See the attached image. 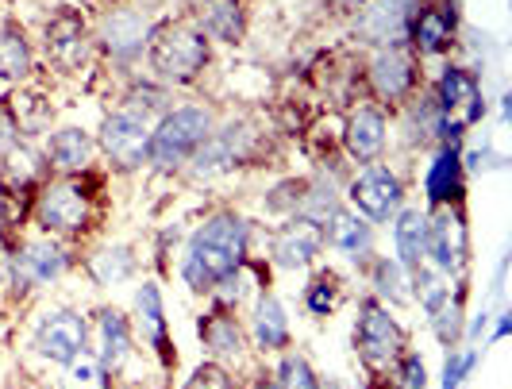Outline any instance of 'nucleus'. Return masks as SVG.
<instances>
[{
  "label": "nucleus",
  "mask_w": 512,
  "mask_h": 389,
  "mask_svg": "<svg viewBox=\"0 0 512 389\" xmlns=\"http://www.w3.org/2000/svg\"><path fill=\"white\" fill-rule=\"evenodd\" d=\"M243 259H247V224L235 212H220L193 235L181 274L197 293H208L224 274L239 270Z\"/></svg>",
  "instance_id": "obj_1"
},
{
  "label": "nucleus",
  "mask_w": 512,
  "mask_h": 389,
  "mask_svg": "<svg viewBox=\"0 0 512 389\" xmlns=\"http://www.w3.org/2000/svg\"><path fill=\"white\" fill-rule=\"evenodd\" d=\"M151 62L166 81H193L208 66L205 31L189 24H170L151 35Z\"/></svg>",
  "instance_id": "obj_2"
},
{
  "label": "nucleus",
  "mask_w": 512,
  "mask_h": 389,
  "mask_svg": "<svg viewBox=\"0 0 512 389\" xmlns=\"http://www.w3.org/2000/svg\"><path fill=\"white\" fill-rule=\"evenodd\" d=\"M208 135H212V116L205 108H178V112L162 116L158 131L151 135V155L147 158L158 170H178Z\"/></svg>",
  "instance_id": "obj_3"
},
{
  "label": "nucleus",
  "mask_w": 512,
  "mask_h": 389,
  "mask_svg": "<svg viewBox=\"0 0 512 389\" xmlns=\"http://www.w3.org/2000/svg\"><path fill=\"white\" fill-rule=\"evenodd\" d=\"M35 351L51 363L70 366L85 351V320L70 309H54L35 328Z\"/></svg>",
  "instance_id": "obj_4"
},
{
  "label": "nucleus",
  "mask_w": 512,
  "mask_h": 389,
  "mask_svg": "<svg viewBox=\"0 0 512 389\" xmlns=\"http://www.w3.org/2000/svg\"><path fill=\"white\" fill-rule=\"evenodd\" d=\"M101 147L120 170H135V166H143V158L151 155V131H147V124L139 116L120 112V116L104 120Z\"/></svg>",
  "instance_id": "obj_5"
},
{
  "label": "nucleus",
  "mask_w": 512,
  "mask_h": 389,
  "mask_svg": "<svg viewBox=\"0 0 512 389\" xmlns=\"http://www.w3.org/2000/svg\"><path fill=\"white\" fill-rule=\"evenodd\" d=\"M359 351L370 366H389L401 351V328L378 301H362L359 309Z\"/></svg>",
  "instance_id": "obj_6"
},
{
  "label": "nucleus",
  "mask_w": 512,
  "mask_h": 389,
  "mask_svg": "<svg viewBox=\"0 0 512 389\" xmlns=\"http://www.w3.org/2000/svg\"><path fill=\"white\" fill-rule=\"evenodd\" d=\"M85 216H89V197L74 182L47 185L43 197H39V208H35V220L51 232H81Z\"/></svg>",
  "instance_id": "obj_7"
},
{
  "label": "nucleus",
  "mask_w": 512,
  "mask_h": 389,
  "mask_svg": "<svg viewBox=\"0 0 512 389\" xmlns=\"http://www.w3.org/2000/svg\"><path fill=\"white\" fill-rule=\"evenodd\" d=\"M424 259L436 262L439 274H451L466 262V228L462 216L451 208H439L436 216H428V247Z\"/></svg>",
  "instance_id": "obj_8"
},
{
  "label": "nucleus",
  "mask_w": 512,
  "mask_h": 389,
  "mask_svg": "<svg viewBox=\"0 0 512 389\" xmlns=\"http://www.w3.org/2000/svg\"><path fill=\"white\" fill-rule=\"evenodd\" d=\"M401 197H405V189H401V182H397L385 166H370L366 174H359V182L351 185V201H355V208H359L362 216H370V220H389V216H397Z\"/></svg>",
  "instance_id": "obj_9"
},
{
  "label": "nucleus",
  "mask_w": 512,
  "mask_h": 389,
  "mask_svg": "<svg viewBox=\"0 0 512 389\" xmlns=\"http://www.w3.org/2000/svg\"><path fill=\"white\" fill-rule=\"evenodd\" d=\"M62 270H66V255H62L54 243H47V239L27 243L24 251H20V259H16L20 293H24V286H47V282H54Z\"/></svg>",
  "instance_id": "obj_10"
},
{
  "label": "nucleus",
  "mask_w": 512,
  "mask_h": 389,
  "mask_svg": "<svg viewBox=\"0 0 512 389\" xmlns=\"http://www.w3.org/2000/svg\"><path fill=\"white\" fill-rule=\"evenodd\" d=\"M439 108L443 112H462V124H474L482 112H486V104H482V93H478V81L470 78L466 70H447L443 78H439Z\"/></svg>",
  "instance_id": "obj_11"
},
{
  "label": "nucleus",
  "mask_w": 512,
  "mask_h": 389,
  "mask_svg": "<svg viewBox=\"0 0 512 389\" xmlns=\"http://www.w3.org/2000/svg\"><path fill=\"white\" fill-rule=\"evenodd\" d=\"M393 243H397V262H401L405 270H420V262H424V247H428V216H424L420 208H405V212H397Z\"/></svg>",
  "instance_id": "obj_12"
},
{
  "label": "nucleus",
  "mask_w": 512,
  "mask_h": 389,
  "mask_svg": "<svg viewBox=\"0 0 512 389\" xmlns=\"http://www.w3.org/2000/svg\"><path fill=\"white\" fill-rule=\"evenodd\" d=\"M320 243H324V235L316 232V224H293V228H285L278 239H274V262L285 266V270H297V266H308V262L316 259V251H320Z\"/></svg>",
  "instance_id": "obj_13"
},
{
  "label": "nucleus",
  "mask_w": 512,
  "mask_h": 389,
  "mask_svg": "<svg viewBox=\"0 0 512 389\" xmlns=\"http://www.w3.org/2000/svg\"><path fill=\"white\" fill-rule=\"evenodd\" d=\"M385 147V120L382 112H374V108H359L355 116H351V124H347V151L359 158V162H370V158H378Z\"/></svg>",
  "instance_id": "obj_14"
},
{
  "label": "nucleus",
  "mask_w": 512,
  "mask_h": 389,
  "mask_svg": "<svg viewBox=\"0 0 512 389\" xmlns=\"http://www.w3.org/2000/svg\"><path fill=\"white\" fill-rule=\"evenodd\" d=\"M370 78L378 85V93L389 97V101H401L405 93L412 89V62L409 54H401L397 47H389L374 58V66H370Z\"/></svg>",
  "instance_id": "obj_15"
},
{
  "label": "nucleus",
  "mask_w": 512,
  "mask_h": 389,
  "mask_svg": "<svg viewBox=\"0 0 512 389\" xmlns=\"http://www.w3.org/2000/svg\"><path fill=\"white\" fill-rule=\"evenodd\" d=\"M409 24V0H382L362 16V35H370L374 43H401Z\"/></svg>",
  "instance_id": "obj_16"
},
{
  "label": "nucleus",
  "mask_w": 512,
  "mask_h": 389,
  "mask_svg": "<svg viewBox=\"0 0 512 389\" xmlns=\"http://www.w3.org/2000/svg\"><path fill=\"white\" fill-rule=\"evenodd\" d=\"M328 224H332V228H328V247H332V251L347 255V259H362V255L370 251L374 232L366 228V220L351 216V212H335Z\"/></svg>",
  "instance_id": "obj_17"
},
{
  "label": "nucleus",
  "mask_w": 512,
  "mask_h": 389,
  "mask_svg": "<svg viewBox=\"0 0 512 389\" xmlns=\"http://www.w3.org/2000/svg\"><path fill=\"white\" fill-rule=\"evenodd\" d=\"M131 355V328L124 312L104 309L101 312V366L104 370H120Z\"/></svg>",
  "instance_id": "obj_18"
},
{
  "label": "nucleus",
  "mask_w": 512,
  "mask_h": 389,
  "mask_svg": "<svg viewBox=\"0 0 512 389\" xmlns=\"http://www.w3.org/2000/svg\"><path fill=\"white\" fill-rule=\"evenodd\" d=\"M255 339L262 351H278L289 343V320H285L282 301L274 293H262L255 309Z\"/></svg>",
  "instance_id": "obj_19"
},
{
  "label": "nucleus",
  "mask_w": 512,
  "mask_h": 389,
  "mask_svg": "<svg viewBox=\"0 0 512 389\" xmlns=\"http://www.w3.org/2000/svg\"><path fill=\"white\" fill-rule=\"evenodd\" d=\"M189 158H193V174L197 178H216V174H228L231 166L239 162V151H235V139L228 131V135H208Z\"/></svg>",
  "instance_id": "obj_20"
},
{
  "label": "nucleus",
  "mask_w": 512,
  "mask_h": 389,
  "mask_svg": "<svg viewBox=\"0 0 512 389\" xmlns=\"http://www.w3.org/2000/svg\"><path fill=\"white\" fill-rule=\"evenodd\" d=\"M201 27L220 43H235L243 35V0H205L201 4Z\"/></svg>",
  "instance_id": "obj_21"
},
{
  "label": "nucleus",
  "mask_w": 512,
  "mask_h": 389,
  "mask_svg": "<svg viewBox=\"0 0 512 389\" xmlns=\"http://www.w3.org/2000/svg\"><path fill=\"white\" fill-rule=\"evenodd\" d=\"M47 155H51L58 170H81L89 162V155H93V143H89V135L81 128H62L58 135H51Z\"/></svg>",
  "instance_id": "obj_22"
},
{
  "label": "nucleus",
  "mask_w": 512,
  "mask_h": 389,
  "mask_svg": "<svg viewBox=\"0 0 512 389\" xmlns=\"http://www.w3.org/2000/svg\"><path fill=\"white\" fill-rule=\"evenodd\" d=\"M201 339L212 355L220 359H239L243 355V336H239V324L228 316H205L201 320Z\"/></svg>",
  "instance_id": "obj_23"
},
{
  "label": "nucleus",
  "mask_w": 512,
  "mask_h": 389,
  "mask_svg": "<svg viewBox=\"0 0 512 389\" xmlns=\"http://www.w3.org/2000/svg\"><path fill=\"white\" fill-rule=\"evenodd\" d=\"M147 39V24L135 12H112V20L104 24V43L116 54H131L143 47Z\"/></svg>",
  "instance_id": "obj_24"
},
{
  "label": "nucleus",
  "mask_w": 512,
  "mask_h": 389,
  "mask_svg": "<svg viewBox=\"0 0 512 389\" xmlns=\"http://www.w3.org/2000/svg\"><path fill=\"white\" fill-rule=\"evenodd\" d=\"M459 155L447 147V151H439L436 166L428 170V197L436 201V205H447L451 197H459Z\"/></svg>",
  "instance_id": "obj_25"
},
{
  "label": "nucleus",
  "mask_w": 512,
  "mask_h": 389,
  "mask_svg": "<svg viewBox=\"0 0 512 389\" xmlns=\"http://www.w3.org/2000/svg\"><path fill=\"white\" fill-rule=\"evenodd\" d=\"M31 70V47H27L24 31L20 27H4L0 31V74L12 81L27 78Z\"/></svg>",
  "instance_id": "obj_26"
},
{
  "label": "nucleus",
  "mask_w": 512,
  "mask_h": 389,
  "mask_svg": "<svg viewBox=\"0 0 512 389\" xmlns=\"http://www.w3.org/2000/svg\"><path fill=\"white\" fill-rule=\"evenodd\" d=\"M135 309H139V320H143V332L166 347V312H162V293L154 282H143V289L135 293Z\"/></svg>",
  "instance_id": "obj_27"
},
{
  "label": "nucleus",
  "mask_w": 512,
  "mask_h": 389,
  "mask_svg": "<svg viewBox=\"0 0 512 389\" xmlns=\"http://www.w3.org/2000/svg\"><path fill=\"white\" fill-rule=\"evenodd\" d=\"M89 270H93V278H97L101 286H116V282L131 278L135 259H131L128 247H108V251H101L97 259L89 262Z\"/></svg>",
  "instance_id": "obj_28"
},
{
  "label": "nucleus",
  "mask_w": 512,
  "mask_h": 389,
  "mask_svg": "<svg viewBox=\"0 0 512 389\" xmlns=\"http://www.w3.org/2000/svg\"><path fill=\"white\" fill-rule=\"evenodd\" d=\"M412 39H416V47L428 54L443 51L447 43H451V20L443 16V12H424L416 24H412Z\"/></svg>",
  "instance_id": "obj_29"
},
{
  "label": "nucleus",
  "mask_w": 512,
  "mask_h": 389,
  "mask_svg": "<svg viewBox=\"0 0 512 389\" xmlns=\"http://www.w3.org/2000/svg\"><path fill=\"white\" fill-rule=\"evenodd\" d=\"M335 212H339V205H335V193L328 189V185H312L308 189V197L301 201V216H305L308 224H328Z\"/></svg>",
  "instance_id": "obj_30"
},
{
  "label": "nucleus",
  "mask_w": 512,
  "mask_h": 389,
  "mask_svg": "<svg viewBox=\"0 0 512 389\" xmlns=\"http://www.w3.org/2000/svg\"><path fill=\"white\" fill-rule=\"evenodd\" d=\"M278 389H320V382L301 355H285L278 366Z\"/></svg>",
  "instance_id": "obj_31"
},
{
  "label": "nucleus",
  "mask_w": 512,
  "mask_h": 389,
  "mask_svg": "<svg viewBox=\"0 0 512 389\" xmlns=\"http://www.w3.org/2000/svg\"><path fill=\"white\" fill-rule=\"evenodd\" d=\"M428 316H432V328H436L439 343H447V347H451V343L462 336V305L459 301H451V297H447V301H443L436 312H428Z\"/></svg>",
  "instance_id": "obj_32"
},
{
  "label": "nucleus",
  "mask_w": 512,
  "mask_h": 389,
  "mask_svg": "<svg viewBox=\"0 0 512 389\" xmlns=\"http://www.w3.org/2000/svg\"><path fill=\"white\" fill-rule=\"evenodd\" d=\"M8 178L12 182H31V178H39V158L31 155L27 147H12L8 151Z\"/></svg>",
  "instance_id": "obj_33"
},
{
  "label": "nucleus",
  "mask_w": 512,
  "mask_h": 389,
  "mask_svg": "<svg viewBox=\"0 0 512 389\" xmlns=\"http://www.w3.org/2000/svg\"><path fill=\"white\" fill-rule=\"evenodd\" d=\"M416 274V289H420V301H424V309L428 312H436L451 293H447V286L439 282L436 274H424V270H412Z\"/></svg>",
  "instance_id": "obj_34"
},
{
  "label": "nucleus",
  "mask_w": 512,
  "mask_h": 389,
  "mask_svg": "<svg viewBox=\"0 0 512 389\" xmlns=\"http://www.w3.org/2000/svg\"><path fill=\"white\" fill-rule=\"evenodd\" d=\"M47 39H51L54 51H66V47L81 43V24H77L74 16H58V20L47 27Z\"/></svg>",
  "instance_id": "obj_35"
},
{
  "label": "nucleus",
  "mask_w": 512,
  "mask_h": 389,
  "mask_svg": "<svg viewBox=\"0 0 512 389\" xmlns=\"http://www.w3.org/2000/svg\"><path fill=\"white\" fill-rule=\"evenodd\" d=\"M374 278H378V289L382 293H389V297H405V282H401V262H389L382 259L378 262V270H374Z\"/></svg>",
  "instance_id": "obj_36"
},
{
  "label": "nucleus",
  "mask_w": 512,
  "mask_h": 389,
  "mask_svg": "<svg viewBox=\"0 0 512 389\" xmlns=\"http://www.w3.org/2000/svg\"><path fill=\"white\" fill-rule=\"evenodd\" d=\"M424 382H428V374H424L420 355H405L397 366V389H424Z\"/></svg>",
  "instance_id": "obj_37"
},
{
  "label": "nucleus",
  "mask_w": 512,
  "mask_h": 389,
  "mask_svg": "<svg viewBox=\"0 0 512 389\" xmlns=\"http://www.w3.org/2000/svg\"><path fill=\"white\" fill-rule=\"evenodd\" d=\"M185 389H231V378L220 370V366H201V370L189 378V386Z\"/></svg>",
  "instance_id": "obj_38"
},
{
  "label": "nucleus",
  "mask_w": 512,
  "mask_h": 389,
  "mask_svg": "<svg viewBox=\"0 0 512 389\" xmlns=\"http://www.w3.org/2000/svg\"><path fill=\"white\" fill-rule=\"evenodd\" d=\"M308 309L316 312V316H324V312H332L335 305V293H332V282H312L305 293Z\"/></svg>",
  "instance_id": "obj_39"
},
{
  "label": "nucleus",
  "mask_w": 512,
  "mask_h": 389,
  "mask_svg": "<svg viewBox=\"0 0 512 389\" xmlns=\"http://www.w3.org/2000/svg\"><path fill=\"white\" fill-rule=\"evenodd\" d=\"M12 147H20V128H16V120L0 108V155H8Z\"/></svg>",
  "instance_id": "obj_40"
},
{
  "label": "nucleus",
  "mask_w": 512,
  "mask_h": 389,
  "mask_svg": "<svg viewBox=\"0 0 512 389\" xmlns=\"http://www.w3.org/2000/svg\"><path fill=\"white\" fill-rule=\"evenodd\" d=\"M470 355H455L451 363H447V374H443V389H459V382H462V374L470 370Z\"/></svg>",
  "instance_id": "obj_41"
},
{
  "label": "nucleus",
  "mask_w": 512,
  "mask_h": 389,
  "mask_svg": "<svg viewBox=\"0 0 512 389\" xmlns=\"http://www.w3.org/2000/svg\"><path fill=\"white\" fill-rule=\"evenodd\" d=\"M258 389H278V386H258Z\"/></svg>",
  "instance_id": "obj_42"
}]
</instances>
